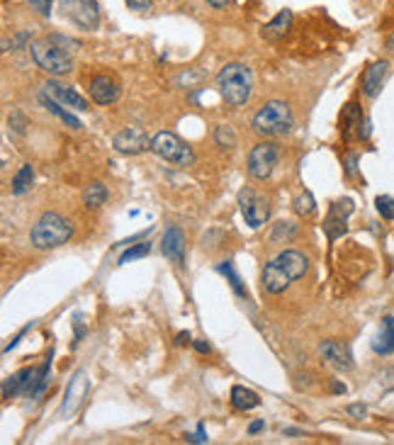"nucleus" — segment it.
Instances as JSON below:
<instances>
[{
    "instance_id": "f257e3e1",
    "label": "nucleus",
    "mask_w": 394,
    "mask_h": 445,
    "mask_svg": "<svg viewBox=\"0 0 394 445\" xmlns=\"http://www.w3.org/2000/svg\"><path fill=\"white\" fill-rule=\"evenodd\" d=\"M309 270V258L299 251H283V253L275 256L270 263H265L263 275H260V283L263 290L270 295H280L294 283V280L304 278Z\"/></svg>"
},
{
    "instance_id": "f03ea898",
    "label": "nucleus",
    "mask_w": 394,
    "mask_h": 445,
    "mask_svg": "<svg viewBox=\"0 0 394 445\" xmlns=\"http://www.w3.org/2000/svg\"><path fill=\"white\" fill-rule=\"evenodd\" d=\"M216 88H219L221 97L229 102L231 107H244L251 100V91H253V73L246 63H226L219 73H216Z\"/></svg>"
},
{
    "instance_id": "7ed1b4c3",
    "label": "nucleus",
    "mask_w": 394,
    "mask_h": 445,
    "mask_svg": "<svg viewBox=\"0 0 394 445\" xmlns=\"http://www.w3.org/2000/svg\"><path fill=\"white\" fill-rule=\"evenodd\" d=\"M73 234L71 219H66L58 212H44L37 221H34L32 231H29V241H32L34 249L49 251L63 246Z\"/></svg>"
},
{
    "instance_id": "20e7f679",
    "label": "nucleus",
    "mask_w": 394,
    "mask_h": 445,
    "mask_svg": "<svg viewBox=\"0 0 394 445\" xmlns=\"http://www.w3.org/2000/svg\"><path fill=\"white\" fill-rule=\"evenodd\" d=\"M29 54H32L34 63L42 68L44 73H49L52 78H61L66 73H71L73 58L66 52L63 44H58L54 37L37 39V42L29 44Z\"/></svg>"
},
{
    "instance_id": "39448f33",
    "label": "nucleus",
    "mask_w": 394,
    "mask_h": 445,
    "mask_svg": "<svg viewBox=\"0 0 394 445\" xmlns=\"http://www.w3.org/2000/svg\"><path fill=\"white\" fill-rule=\"evenodd\" d=\"M251 127H253V132L260 136H283L294 127V115L287 102L270 100L255 112Z\"/></svg>"
},
{
    "instance_id": "423d86ee",
    "label": "nucleus",
    "mask_w": 394,
    "mask_h": 445,
    "mask_svg": "<svg viewBox=\"0 0 394 445\" xmlns=\"http://www.w3.org/2000/svg\"><path fill=\"white\" fill-rule=\"evenodd\" d=\"M151 151L164 158V161L178 163V166H193L195 163V151L173 132H159L151 139Z\"/></svg>"
},
{
    "instance_id": "0eeeda50",
    "label": "nucleus",
    "mask_w": 394,
    "mask_h": 445,
    "mask_svg": "<svg viewBox=\"0 0 394 445\" xmlns=\"http://www.w3.org/2000/svg\"><path fill=\"white\" fill-rule=\"evenodd\" d=\"M58 10L66 19L78 24L86 32H95L100 27V5L97 0H58Z\"/></svg>"
},
{
    "instance_id": "6e6552de",
    "label": "nucleus",
    "mask_w": 394,
    "mask_h": 445,
    "mask_svg": "<svg viewBox=\"0 0 394 445\" xmlns=\"http://www.w3.org/2000/svg\"><path fill=\"white\" fill-rule=\"evenodd\" d=\"M239 207L251 229H260L270 219V202L260 192L251 190V187H244L239 192Z\"/></svg>"
},
{
    "instance_id": "1a4fd4ad",
    "label": "nucleus",
    "mask_w": 394,
    "mask_h": 445,
    "mask_svg": "<svg viewBox=\"0 0 394 445\" xmlns=\"http://www.w3.org/2000/svg\"><path fill=\"white\" fill-rule=\"evenodd\" d=\"M278 158H280L278 146L270 144V141H260L249 153V173L255 180H268L273 175L275 166H278Z\"/></svg>"
},
{
    "instance_id": "9d476101",
    "label": "nucleus",
    "mask_w": 394,
    "mask_h": 445,
    "mask_svg": "<svg viewBox=\"0 0 394 445\" xmlns=\"http://www.w3.org/2000/svg\"><path fill=\"white\" fill-rule=\"evenodd\" d=\"M88 392H90V375L88 370H78L76 375L71 377L66 387V394H63V402H61V416L68 419L81 409V404L86 402Z\"/></svg>"
},
{
    "instance_id": "9b49d317",
    "label": "nucleus",
    "mask_w": 394,
    "mask_h": 445,
    "mask_svg": "<svg viewBox=\"0 0 394 445\" xmlns=\"http://www.w3.org/2000/svg\"><path fill=\"white\" fill-rule=\"evenodd\" d=\"M112 146H115V151L125 153V156H136V153H144L146 148H151V139L139 127H125L120 134H115Z\"/></svg>"
},
{
    "instance_id": "f8f14e48",
    "label": "nucleus",
    "mask_w": 394,
    "mask_h": 445,
    "mask_svg": "<svg viewBox=\"0 0 394 445\" xmlns=\"http://www.w3.org/2000/svg\"><path fill=\"white\" fill-rule=\"evenodd\" d=\"M353 212V202L351 200H338L331 205L329 210V217L324 221V231H326L329 241H336L338 236L346 234L348 229V214Z\"/></svg>"
},
{
    "instance_id": "ddd939ff",
    "label": "nucleus",
    "mask_w": 394,
    "mask_h": 445,
    "mask_svg": "<svg viewBox=\"0 0 394 445\" xmlns=\"http://www.w3.org/2000/svg\"><path fill=\"white\" fill-rule=\"evenodd\" d=\"M88 93H90L93 102H97V105H115V102L120 100V95H122V88L112 76L100 73V76L90 78Z\"/></svg>"
},
{
    "instance_id": "4468645a",
    "label": "nucleus",
    "mask_w": 394,
    "mask_h": 445,
    "mask_svg": "<svg viewBox=\"0 0 394 445\" xmlns=\"http://www.w3.org/2000/svg\"><path fill=\"white\" fill-rule=\"evenodd\" d=\"M44 91H47V95H52L56 102H61L63 107H73V110H78V112L88 110L86 97H83L81 93L73 91V88L63 86V83L56 81V78H49V81L44 83Z\"/></svg>"
},
{
    "instance_id": "2eb2a0df",
    "label": "nucleus",
    "mask_w": 394,
    "mask_h": 445,
    "mask_svg": "<svg viewBox=\"0 0 394 445\" xmlns=\"http://www.w3.org/2000/svg\"><path fill=\"white\" fill-rule=\"evenodd\" d=\"M292 19H294L292 10H290V8L280 10V13L275 15L268 24H263V29H260V37H263L265 42H270V44L280 42V39L287 37L290 27H292Z\"/></svg>"
},
{
    "instance_id": "dca6fc26",
    "label": "nucleus",
    "mask_w": 394,
    "mask_h": 445,
    "mask_svg": "<svg viewBox=\"0 0 394 445\" xmlns=\"http://www.w3.org/2000/svg\"><path fill=\"white\" fill-rule=\"evenodd\" d=\"M164 256L171 260V263H175L178 268H183L185 265V234L178 229V226H171L168 231L164 234Z\"/></svg>"
},
{
    "instance_id": "f3484780",
    "label": "nucleus",
    "mask_w": 394,
    "mask_h": 445,
    "mask_svg": "<svg viewBox=\"0 0 394 445\" xmlns=\"http://www.w3.org/2000/svg\"><path fill=\"white\" fill-rule=\"evenodd\" d=\"M319 350H322L324 360H329L336 370H343V373H346V370L353 368L351 350H348V345L341 343V341H324Z\"/></svg>"
},
{
    "instance_id": "a211bd4d",
    "label": "nucleus",
    "mask_w": 394,
    "mask_h": 445,
    "mask_svg": "<svg viewBox=\"0 0 394 445\" xmlns=\"http://www.w3.org/2000/svg\"><path fill=\"white\" fill-rule=\"evenodd\" d=\"M387 76H390V61H375L365 71V76H363V93L368 97H377L382 86H385Z\"/></svg>"
},
{
    "instance_id": "6ab92c4d",
    "label": "nucleus",
    "mask_w": 394,
    "mask_h": 445,
    "mask_svg": "<svg viewBox=\"0 0 394 445\" xmlns=\"http://www.w3.org/2000/svg\"><path fill=\"white\" fill-rule=\"evenodd\" d=\"M372 350L377 355H392L394 353V316H385L377 329V334L372 336Z\"/></svg>"
},
{
    "instance_id": "aec40b11",
    "label": "nucleus",
    "mask_w": 394,
    "mask_h": 445,
    "mask_svg": "<svg viewBox=\"0 0 394 445\" xmlns=\"http://www.w3.org/2000/svg\"><path fill=\"white\" fill-rule=\"evenodd\" d=\"M34 375H37V370H32V368H22L19 373L10 375V377L3 382V399H10L19 392H29V387H32V382H34Z\"/></svg>"
},
{
    "instance_id": "412c9836",
    "label": "nucleus",
    "mask_w": 394,
    "mask_h": 445,
    "mask_svg": "<svg viewBox=\"0 0 394 445\" xmlns=\"http://www.w3.org/2000/svg\"><path fill=\"white\" fill-rule=\"evenodd\" d=\"M231 404H234V409H239V412H251V409L260 407V397L253 389H246L241 387V384H236V387L231 389Z\"/></svg>"
},
{
    "instance_id": "4be33fe9",
    "label": "nucleus",
    "mask_w": 394,
    "mask_h": 445,
    "mask_svg": "<svg viewBox=\"0 0 394 445\" xmlns=\"http://www.w3.org/2000/svg\"><path fill=\"white\" fill-rule=\"evenodd\" d=\"M107 200V187L102 185L100 180H93L86 185V190H83V205L88 207V210H100L102 205H105Z\"/></svg>"
},
{
    "instance_id": "5701e85b",
    "label": "nucleus",
    "mask_w": 394,
    "mask_h": 445,
    "mask_svg": "<svg viewBox=\"0 0 394 445\" xmlns=\"http://www.w3.org/2000/svg\"><path fill=\"white\" fill-rule=\"evenodd\" d=\"M363 122H365V117H363L361 107H358L356 102H351V105H348L346 110H343V115H341V130H343V134L351 136L353 130L358 127V136H361Z\"/></svg>"
},
{
    "instance_id": "b1692460",
    "label": "nucleus",
    "mask_w": 394,
    "mask_h": 445,
    "mask_svg": "<svg viewBox=\"0 0 394 445\" xmlns=\"http://www.w3.org/2000/svg\"><path fill=\"white\" fill-rule=\"evenodd\" d=\"M42 105L47 107V110L52 112V115H56L58 120H63V122H66L68 127H73V130H83V122L78 120L76 115H71V112H68V110H63V105H61V102H56V100H54L52 95H42Z\"/></svg>"
},
{
    "instance_id": "393cba45",
    "label": "nucleus",
    "mask_w": 394,
    "mask_h": 445,
    "mask_svg": "<svg viewBox=\"0 0 394 445\" xmlns=\"http://www.w3.org/2000/svg\"><path fill=\"white\" fill-rule=\"evenodd\" d=\"M52 358H54V353L44 360V365L37 370V375H34V382H32V387H29V392H27L32 399H37L39 394H44V389H47L49 382H52Z\"/></svg>"
},
{
    "instance_id": "a878e982",
    "label": "nucleus",
    "mask_w": 394,
    "mask_h": 445,
    "mask_svg": "<svg viewBox=\"0 0 394 445\" xmlns=\"http://www.w3.org/2000/svg\"><path fill=\"white\" fill-rule=\"evenodd\" d=\"M216 270H219L221 275H226V280H229L231 290H234L236 295L244 297V299H249V290H246V288H244V283H241V275L236 273L234 260H224V263L216 265Z\"/></svg>"
},
{
    "instance_id": "bb28decb",
    "label": "nucleus",
    "mask_w": 394,
    "mask_h": 445,
    "mask_svg": "<svg viewBox=\"0 0 394 445\" xmlns=\"http://www.w3.org/2000/svg\"><path fill=\"white\" fill-rule=\"evenodd\" d=\"M32 182H34V168L29 163H24L13 178V195H24L32 187Z\"/></svg>"
},
{
    "instance_id": "cd10ccee",
    "label": "nucleus",
    "mask_w": 394,
    "mask_h": 445,
    "mask_svg": "<svg viewBox=\"0 0 394 445\" xmlns=\"http://www.w3.org/2000/svg\"><path fill=\"white\" fill-rule=\"evenodd\" d=\"M292 205H294V212H297L299 217H312L314 210H317V200H314V195L307 190H304L302 195L294 197Z\"/></svg>"
},
{
    "instance_id": "c85d7f7f",
    "label": "nucleus",
    "mask_w": 394,
    "mask_h": 445,
    "mask_svg": "<svg viewBox=\"0 0 394 445\" xmlns=\"http://www.w3.org/2000/svg\"><path fill=\"white\" fill-rule=\"evenodd\" d=\"M149 253H151L149 241H144V244H136V246L127 249L125 253L120 256V265H127V263H132V260H136V258H144V256H149Z\"/></svg>"
},
{
    "instance_id": "c756f323",
    "label": "nucleus",
    "mask_w": 394,
    "mask_h": 445,
    "mask_svg": "<svg viewBox=\"0 0 394 445\" xmlns=\"http://www.w3.org/2000/svg\"><path fill=\"white\" fill-rule=\"evenodd\" d=\"M214 141L221 148H234L236 146V136H234V132H231V127H224V125L216 127V130H214Z\"/></svg>"
},
{
    "instance_id": "7c9ffc66",
    "label": "nucleus",
    "mask_w": 394,
    "mask_h": 445,
    "mask_svg": "<svg viewBox=\"0 0 394 445\" xmlns=\"http://www.w3.org/2000/svg\"><path fill=\"white\" fill-rule=\"evenodd\" d=\"M375 207H377V212H380L382 219H387V221L394 219V197H390V195L375 197Z\"/></svg>"
},
{
    "instance_id": "2f4dec72",
    "label": "nucleus",
    "mask_w": 394,
    "mask_h": 445,
    "mask_svg": "<svg viewBox=\"0 0 394 445\" xmlns=\"http://www.w3.org/2000/svg\"><path fill=\"white\" fill-rule=\"evenodd\" d=\"M294 224H290V221H280L278 226H275V231H273V241H280V236H285V239H292L294 236Z\"/></svg>"
},
{
    "instance_id": "473e14b6",
    "label": "nucleus",
    "mask_w": 394,
    "mask_h": 445,
    "mask_svg": "<svg viewBox=\"0 0 394 445\" xmlns=\"http://www.w3.org/2000/svg\"><path fill=\"white\" fill-rule=\"evenodd\" d=\"M29 5H32L39 15H44V17L52 13V0H29Z\"/></svg>"
},
{
    "instance_id": "72a5a7b5",
    "label": "nucleus",
    "mask_w": 394,
    "mask_h": 445,
    "mask_svg": "<svg viewBox=\"0 0 394 445\" xmlns=\"http://www.w3.org/2000/svg\"><path fill=\"white\" fill-rule=\"evenodd\" d=\"M125 3L129 5L132 10H136V13H146V10H151L154 0H125Z\"/></svg>"
},
{
    "instance_id": "f704fd0d",
    "label": "nucleus",
    "mask_w": 394,
    "mask_h": 445,
    "mask_svg": "<svg viewBox=\"0 0 394 445\" xmlns=\"http://www.w3.org/2000/svg\"><path fill=\"white\" fill-rule=\"evenodd\" d=\"M346 412L351 414L353 419H365L368 416V407H365V404H348Z\"/></svg>"
},
{
    "instance_id": "c9c22d12",
    "label": "nucleus",
    "mask_w": 394,
    "mask_h": 445,
    "mask_svg": "<svg viewBox=\"0 0 394 445\" xmlns=\"http://www.w3.org/2000/svg\"><path fill=\"white\" fill-rule=\"evenodd\" d=\"M380 377H382V389H387V392H392V389H394V368L385 370V373H382Z\"/></svg>"
},
{
    "instance_id": "e433bc0d",
    "label": "nucleus",
    "mask_w": 394,
    "mask_h": 445,
    "mask_svg": "<svg viewBox=\"0 0 394 445\" xmlns=\"http://www.w3.org/2000/svg\"><path fill=\"white\" fill-rule=\"evenodd\" d=\"M188 441H190V443H207V436H205V426H200V428H197V433H195V436H188Z\"/></svg>"
},
{
    "instance_id": "4c0bfd02",
    "label": "nucleus",
    "mask_w": 394,
    "mask_h": 445,
    "mask_svg": "<svg viewBox=\"0 0 394 445\" xmlns=\"http://www.w3.org/2000/svg\"><path fill=\"white\" fill-rule=\"evenodd\" d=\"M193 345H195L197 353H202V355H210V350H212L207 341H193Z\"/></svg>"
},
{
    "instance_id": "58836bf2",
    "label": "nucleus",
    "mask_w": 394,
    "mask_h": 445,
    "mask_svg": "<svg viewBox=\"0 0 394 445\" xmlns=\"http://www.w3.org/2000/svg\"><path fill=\"white\" fill-rule=\"evenodd\" d=\"M207 5H212L214 10H221V8H226L229 5V0H205Z\"/></svg>"
},
{
    "instance_id": "ea45409f",
    "label": "nucleus",
    "mask_w": 394,
    "mask_h": 445,
    "mask_svg": "<svg viewBox=\"0 0 394 445\" xmlns=\"http://www.w3.org/2000/svg\"><path fill=\"white\" fill-rule=\"evenodd\" d=\"M263 428H265V421H253L249 426V433H258V431H263Z\"/></svg>"
},
{
    "instance_id": "a19ab883",
    "label": "nucleus",
    "mask_w": 394,
    "mask_h": 445,
    "mask_svg": "<svg viewBox=\"0 0 394 445\" xmlns=\"http://www.w3.org/2000/svg\"><path fill=\"white\" fill-rule=\"evenodd\" d=\"M188 341H190V334H185V331H180L178 338H175V343H178V345H185V343H188Z\"/></svg>"
},
{
    "instance_id": "79ce46f5",
    "label": "nucleus",
    "mask_w": 394,
    "mask_h": 445,
    "mask_svg": "<svg viewBox=\"0 0 394 445\" xmlns=\"http://www.w3.org/2000/svg\"><path fill=\"white\" fill-rule=\"evenodd\" d=\"M333 392H346V387H343V384H333Z\"/></svg>"
}]
</instances>
